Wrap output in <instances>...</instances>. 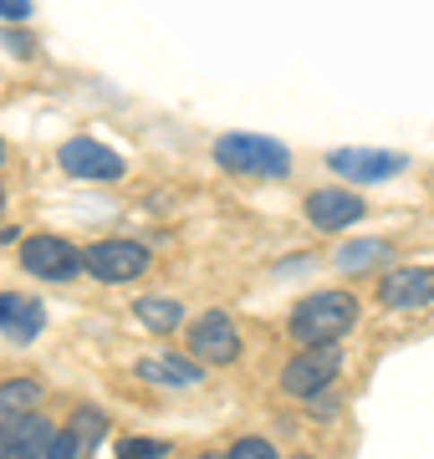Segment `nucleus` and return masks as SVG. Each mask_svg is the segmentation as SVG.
Returning a JSON list of instances; mask_svg holds the SVG:
<instances>
[{
    "mask_svg": "<svg viewBox=\"0 0 434 459\" xmlns=\"http://www.w3.org/2000/svg\"><path fill=\"white\" fill-rule=\"evenodd\" d=\"M327 169L337 179H352V184H388L409 169V159L394 153V148H333Z\"/></svg>",
    "mask_w": 434,
    "mask_h": 459,
    "instance_id": "nucleus-7",
    "label": "nucleus"
},
{
    "mask_svg": "<svg viewBox=\"0 0 434 459\" xmlns=\"http://www.w3.org/2000/svg\"><path fill=\"white\" fill-rule=\"evenodd\" d=\"M378 301L388 312H414L434 301V265H399L378 281Z\"/></svg>",
    "mask_w": 434,
    "mask_h": 459,
    "instance_id": "nucleus-10",
    "label": "nucleus"
},
{
    "mask_svg": "<svg viewBox=\"0 0 434 459\" xmlns=\"http://www.w3.org/2000/svg\"><path fill=\"white\" fill-rule=\"evenodd\" d=\"M21 265L36 281H56V286H67V281H77L87 271L82 250L72 246L67 235H26L21 240Z\"/></svg>",
    "mask_w": 434,
    "mask_h": 459,
    "instance_id": "nucleus-4",
    "label": "nucleus"
},
{
    "mask_svg": "<svg viewBox=\"0 0 434 459\" xmlns=\"http://www.w3.org/2000/svg\"><path fill=\"white\" fill-rule=\"evenodd\" d=\"M0 164H5V138H0Z\"/></svg>",
    "mask_w": 434,
    "mask_h": 459,
    "instance_id": "nucleus-24",
    "label": "nucleus"
},
{
    "mask_svg": "<svg viewBox=\"0 0 434 459\" xmlns=\"http://www.w3.org/2000/svg\"><path fill=\"white\" fill-rule=\"evenodd\" d=\"M77 455H82V439H77L72 429H62V434L51 439V455L47 459H77Z\"/></svg>",
    "mask_w": 434,
    "mask_h": 459,
    "instance_id": "nucleus-20",
    "label": "nucleus"
},
{
    "mask_svg": "<svg viewBox=\"0 0 434 459\" xmlns=\"http://www.w3.org/2000/svg\"><path fill=\"white\" fill-rule=\"evenodd\" d=\"M41 383L36 377H0V424H11V419H26V413H36V403H41Z\"/></svg>",
    "mask_w": 434,
    "mask_h": 459,
    "instance_id": "nucleus-14",
    "label": "nucleus"
},
{
    "mask_svg": "<svg viewBox=\"0 0 434 459\" xmlns=\"http://www.w3.org/2000/svg\"><path fill=\"white\" fill-rule=\"evenodd\" d=\"M388 261V240H352V246L337 250V265L343 271H368V265Z\"/></svg>",
    "mask_w": 434,
    "mask_h": 459,
    "instance_id": "nucleus-16",
    "label": "nucleus"
},
{
    "mask_svg": "<svg viewBox=\"0 0 434 459\" xmlns=\"http://www.w3.org/2000/svg\"><path fill=\"white\" fill-rule=\"evenodd\" d=\"M134 316H138V322H143L149 332H159V337L189 322V316H184V307L174 301V296H138V301H134Z\"/></svg>",
    "mask_w": 434,
    "mask_h": 459,
    "instance_id": "nucleus-15",
    "label": "nucleus"
},
{
    "mask_svg": "<svg viewBox=\"0 0 434 459\" xmlns=\"http://www.w3.org/2000/svg\"><path fill=\"white\" fill-rule=\"evenodd\" d=\"M87 261V276L102 281V286H123V281H138L149 271V246L138 240H92L82 250Z\"/></svg>",
    "mask_w": 434,
    "mask_h": 459,
    "instance_id": "nucleus-6",
    "label": "nucleus"
},
{
    "mask_svg": "<svg viewBox=\"0 0 434 459\" xmlns=\"http://www.w3.org/2000/svg\"><path fill=\"white\" fill-rule=\"evenodd\" d=\"M56 164H62V174H72V179H123V169H128V159L117 153V148L98 143V138H67L62 143V153H56Z\"/></svg>",
    "mask_w": 434,
    "mask_h": 459,
    "instance_id": "nucleus-8",
    "label": "nucleus"
},
{
    "mask_svg": "<svg viewBox=\"0 0 434 459\" xmlns=\"http://www.w3.org/2000/svg\"><path fill=\"white\" fill-rule=\"evenodd\" d=\"M138 377L143 383H164V388H189V383L204 377V368L195 358H179V352H153V358L138 362Z\"/></svg>",
    "mask_w": 434,
    "mask_h": 459,
    "instance_id": "nucleus-13",
    "label": "nucleus"
},
{
    "mask_svg": "<svg viewBox=\"0 0 434 459\" xmlns=\"http://www.w3.org/2000/svg\"><path fill=\"white\" fill-rule=\"evenodd\" d=\"M72 434L82 444H102V434H108V424H102L98 409H77V419H72Z\"/></svg>",
    "mask_w": 434,
    "mask_h": 459,
    "instance_id": "nucleus-19",
    "label": "nucleus"
},
{
    "mask_svg": "<svg viewBox=\"0 0 434 459\" xmlns=\"http://www.w3.org/2000/svg\"><path fill=\"white\" fill-rule=\"evenodd\" d=\"M225 459H282V455H276V444H271V439H261V434H246V439L230 444V455H225Z\"/></svg>",
    "mask_w": 434,
    "mask_h": 459,
    "instance_id": "nucleus-18",
    "label": "nucleus"
},
{
    "mask_svg": "<svg viewBox=\"0 0 434 459\" xmlns=\"http://www.w3.org/2000/svg\"><path fill=\"white\" fill-rule=\"evenodd\" d=\"M337 373H343V347H301L297 358L282 368V388L291 398H317L327 394L337 383Z\"/></svg>",
    "mask_w": 434,
    "mask_h": 459,
    "instance_id": "nucleus-5",
    "label": "nucleus"
},
{
    "mask_svg": "<svg viewBox=\"0 0 434 459\" xmlns=\"http://www.w3.org/2000/svg\"><path fill=\"white\" fill-rule=\"evenodd\" d=\"M174 444L169 439H149V434H134V439L117 444V459H164Z\"/></svg>",
    "mask_w": 434,
    "mask_h": 459,
    "instance_id": "nucleus-17",
    "label": "nucleus"
},
{
    "mask_svg": "<svg viewBox=\"0 0 434 459\" xmlns=\"http://www.w3.org/2000/svg\"><path fill=\"white\" fill-rule=\"evenodd\" d=\"M215 164L230 174H251V179H286L291 174V148L261 133H220L215 138Z\"/></svg>",
    "mask_w": 434,
    "mask_h": 459,
    "instance_id": "nucleus-2",
    "label": "nucleus"
},
{
    "mask_svg": "<svg viewBox=\"0 0 434 459\" xmlns=\"http://www.w3.org/2000/svg\"><path fill=\"white\" fill-rule=\"evenodd\" d=\"M56 434L62 429L51 424L41 409L26 413V419H11V424H0V459H47Z\"/></svg>",
    "mask_w": 434,
    "mask_h": 459,
    "instance_id": "nucleus-9",
    "label": "nucleus"
},
{
    "mask_svg": "<svg viewBox=\"0 0 434 459\" xmlns=\"http://www.w3.org/2000/svg\"><path fill=\"white\" fill-rule=\"evenodd\" d=\"M0 214H5V189H0Z\"/></svg>",
    "mask_w": 434,
    "mask_h": 459,
    "instance_id": "nucleus-26",
    "label": "nucleus"
},
{
    "mask_svg": "<svg viewBox=\"0 0 434 459\" xmlns=\"http://www.w3.org/2000/svg\"><path fill=\"white\" fill-rule=\"evenodd\" d=\"M195 459H225V455H195Z\"/></svg>",
    "mask_w": 434,
    "mask_h": 459,
    "instance_id": "nucleus-25",
    "label": "nucleus"
},
{
    "mask_svg": "<svg viewBox=\"0 0 434 459\" xmlns=\"http://www.w3.org/2000/svg\"><path fill=\"white\" fill-rule=\"evenodd\" d=\"M0 41L16 51V56H31V41H26V31H16V26H5V31H0Z\"/></svg>",
    "mask_w": 434,
    "mask_h": 459,
    "instance_id": "nucleus-23",
    "label": "nucleus"
},
{
    "mask_svg": "<svg viewBox=\"0 0 434 459\" xmlns=\"http://www.w3.org/2000/svg\"><path fill=\"white\" fill-rule=\"evenodd\" d=\"M31 0H0V21H5V26H21V21H31Z\"/></svg>",
    "mask_w": 434,
    "mask_h": 459,
    "instance_id": "nucleus-21",
    "label": "nucleus"
},
{
    "mask_svg": "<svg viewBox=\"0 0 434 459\" xmlns=\"http://www.w3.org/2000/svg\"><path fill=\"white\" fill-rule=\"evenodd\" d=\"M307 220L317 230H348V225H358L363 220V199H358V189H312L307 195Z\"/></svg>",
    "mask_w": 434,
    "mask_h": 459,
    "instance_id": "nucleus-11",
    "label": "nucleus"
},
{
    "mask_svg": "<svg viewBox=\"0 0 434 459\" xmlns=\"http://www.w3.org/2000/svg\"><path fill=\"white\" fill-rule=\"evenodd\" d=\"M47 327V307L26 291H0V332L11 342H36Z\"/></svg>",
    "mask_w": 434,
    "mask_h": 459,
    "instance_id": "nucleus-12",
    "label": "nucleus"
},
{
    "mask_svg": "<svg viewBox=\"0 0 434 459\" xmlns=\"http://www.w3.org/2000/svg\"><path fill=\"white\" fill-rule=\"evenodd\" d=\"M184 337H189V358L195 362H210V368L240 362V327H235V316L220 312V307L195 316V322L184 327Z\"/></svg>",
    "mask_w": 434,
    "mask_h": 459,
    "instance_id": "nucleus-3",
    "label": "nucleus"
},
{
    "mask_svg": "<svg viewBox=\"0 0 434 459\" xmlns=\"http://www.w3.org/2000/svg\"><path fill=\"white\" fill-rule=\"evenodd\" d=\"M307 409H312V419H317V413H322V419H333V413H337V394H333V388H327V394L307 398Z\"/></svg>",
    "mask_w": 434,
    "mask_h": 459,
    "instance_id": "nucleus-22",
    "label": "nucleus"
},
{
    "mask_svg": "<svg viewBox=\"0 0 434 459\" xmlns=\"http://www.w3.org/2000/svg\"><path fill=\"white\" fill-rule=\"evenodd\" d=\"M358 316H363V307H358L352 291H312L291 307L286 332H291L301 347H333L358 327Z\"/></svg>",
    "mask_w": 434,
    "mask_h": 459,
    "instance_id": "nucleus-1",
    "label": "nucleus"
},
{
    "mask_svg": "<svg viewBox=\"0 0 434 459\" xmlns=\"http://www.w3.org/2000/svg\"><path fill=\"white\" fill-rule=\"evenodd\" d=\"M297 459H312V455H297Z\"/></svg>",
    "mask_w": 434,
    "mask_h": 459,
    "instance_id": "nucleus-27",
    "label": "nucleus"
}]
</instances>
